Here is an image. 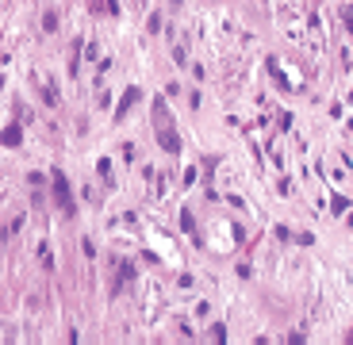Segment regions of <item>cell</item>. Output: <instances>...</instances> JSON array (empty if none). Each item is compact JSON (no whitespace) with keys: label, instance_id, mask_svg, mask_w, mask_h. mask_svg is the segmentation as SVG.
Returning a JSON list of instances; mask_svg holds the SVG:
<instances>
[{"label":"cell","instance_id":"1","mask_svg":"<svg viewBox=\"0 0 353 345\" xmlns=\"http://www.w3.org/2000/svg\"><path fill=\"white\" fill-rule=\"evenodd\" d=\"M58 180V203H62V211H73V203H69V188H66V180L54 177Z\"/></svg>","mask_w":353,"mask_h":345}]
</instances>
